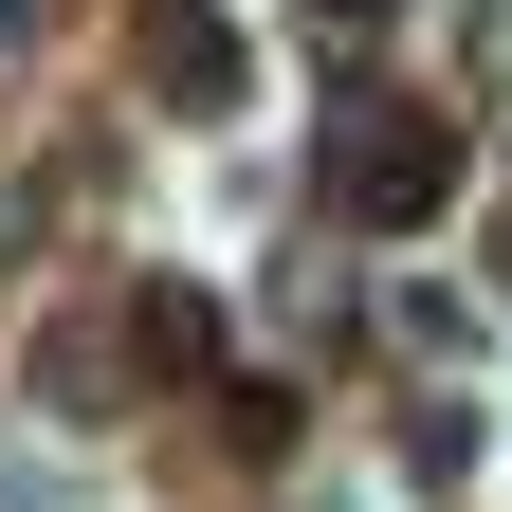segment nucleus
Returning a JSON list of instances; mask_svg holds the SVG:
<instances>
[{
    "instance_id": "1",
    "label": "nucleus",
    "mask_w": 512,
    "mask_h": 512,
    "mask_svg": "<svg viewBox=\"0 0 512 512\" xmlns=\"http://www.w3.org/2000/svg\"><path fill=\"white\" fill-rule=\"evenodd\" d=\"M147 92L183 128H238L256 110V37H238V0H147Z\"/></svg>"
},
{
    "instance_id": "2",
    "label": "nucleus",
    "mask_w": 512,
    "mask_h": 512,
    "mask_svg": "<svg viewBox=\"0 0 512 512\" xmlns=\"http://www.w3.org/2000/svg\"><path fill=\"white\" fill-rule=\"evenodd\" d=\"M366 128H384V147H348V183H366V202H384V220H421V202H439V183H458V147H439V128H421V110H366Z\"/></svg>"
},
{
    "instance_id": "3",
    "label": "nucleus",
    "mask_w": 512,
    "mask_h": 512,
    "mask_svg": "<svg viewBox=\"0 0 512 512\" xmlns=\"http://www.w3.org/2000/svg\"><path fill=\"white\" fill-rule=\"evenodd\" d=\"M330 19H403V0H330Z\"/></svg>"
}]
</instances>
